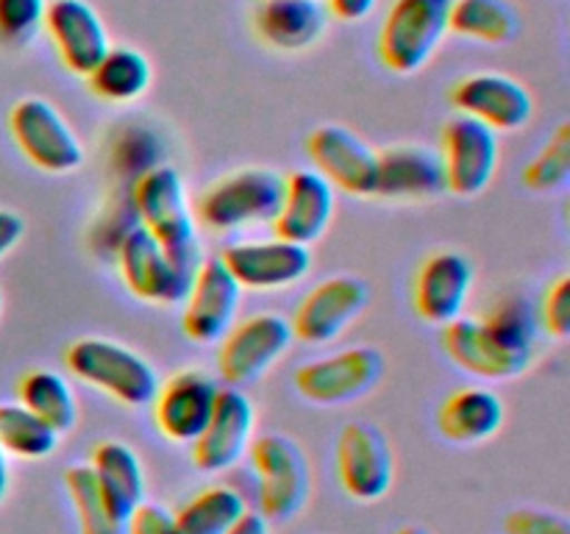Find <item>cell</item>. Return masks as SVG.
<instances>
[{
    "mask_svg": "<svg viewBox=\"0 0 570 534\" xmlns=\"http://www.w3.org/2000/svg\"><path fill=\"white\" fill-rule=\"evenodd\" d=\"M570 178V122H562L543 150L523 167V187L532 192H557Z\"/></svg>",
    "mask_w": 570,
    "mask_h": 534,
    "instance_id": "cell-33",
    "label": "cell"
},
{
    "mask_svg": "<svg viewBox=\"0 0 570 534\" xmlns=\"http://www.w3.org/2000/svg\"><path fill=\"white\" fill-rule=\"evenodd\" d=\"M395 534H426V532H423V528H417V526H404V528H399Z\"/></svg>",
    "mask_w": 570,
    "mask_h": 534,
    "instance_id": "cell-42",
    "label": "cell"
},
{
    "mask_svg": "<svg viewBox=\"0 0 570 534\" xmlns=\"http://www.w3.org/2000/svg\"><path fill=\"white\" fill-rule=\"evenodd\" d=\"M217 389L215 378L204 370H181L170 376V382L159 384L150 400L159 432L170 443L193 445L209 421Z\"/></svg>",
    "mask_w": 570,
    "mask_h": 534,
    "instance_id": "cell-19",
    "label": "cell"
},
{
    "mask_svg": "<svg viewBox=\"0 0 570 534\" xmlns=\"http://www.w3.org/2000/svg\"><path fill=\"white\" fill-rule=\"evenodd\" d=\"M254 22L271 48L304 50L326 31V9L321 0H262Z\"/></svg>",
    "mask_w": 570,
    "mask_h": 534,
    "instance_id": "cell-24",
    "label": "cell"
},
{
    "mask_svg": "<svg viewBox=\"0 0 570 534\" xmlns=\"http://www.w3.org/2000/svg\"><path fill=\"white\" fill-rule=\"evenodd\" d=\"M507 534H570V523L554 512L515 510L504 521Z\"/></svg>",
    "mask_w": 570,
    "mask_h": 534,
    "instance_id": "cell-36",
    "label": "cell"
},
{
    "mask_svg": "<svg viewBox=\"0 0 570 534\" xmlns=\"http://www.w3.org/2000/svg\"><path fill=\"white\" fill-rule=\"evenodd\" d=\"M65 487L70 493L81 534H128L126 521L117 517L109 501L104 498L89 465H72L65 473Z\"/></svg>",
    "mask_w": 570,
    "mask_h": 534,
    "instance_id": "cell-32",
    "label": "cell"
},
{
    "mask_svg": "<svg viewBox=\"0 0 570 534\" xmlns=\"http://www.w3.org/2000/svg\"><path fill=\"white\" fill-rule=\"evenodd\" d=\"M250 448V465L259 478V506L267 521H289L309 498V462L284 434H262Z\"/></svg>",
    "mask_w": 570,
    "mask_h": 534,
    "instance_id": "cell-6",
    "label": "cell"
},
{
    "mask_svg": "<svg viewBox=\"0 0 570 534\" xmlns=\"http://www.w3.org/2000/svg\"><path fill=\"white\" fill-rule=\"evenodd\" d=\"M126 532L128 534H181V528H178L176 515H170L165 506L142 501V504L134 506V512L128 515Z\"/></svg>",
    "mask_w": 570,
    "mask_h": 534,
    "instance_id": "cell-37",
    "label": "cell"
},
{
    "mask_svg": "<svg viewBox=\"0 0 570 534\" xmlns=\"http://www.w3.org/2000/svg\"><path fill=\"white\" fill-rule=\"evenodd\" d=\"M22 234H26V222H22V217L9 209H0V259H3L17 243H20Z\"/></svg>",
    "mask_w": 570,
    "mask_h": 534,
    "instance_id": "cell-38",
    "label": "cell"
},
{
    "mask_svg": "<svg viewBox=\"0 0 570 534\" xmlns=\"http://www.w3.org/2000/svg\"><path fill=\"white\" fill-rule=\"evenodd\" d=\"M67 367L76 378L109 393L126 406H145L159 389V376L148 359L120 343L100 337H83L67 348Z\"/></svg>",
    "mask_w": 570,
    "mask_h": 534,
    "instance_id": "cell-2",
    "label": "cell"
},
{
    "mask_svg": "<svg viewBox=\"0 0 570 534\" xmlns=\"http://www.w3.org/2000/svg\"><path fill=\"white\" fill-rule=\"evenodd\" d=\"M95 482H98L100 493L109 501L117 517L128 521L134 506L145 501V473L142 462L128 448L126 443L117 439H104L92 448V462H89Z\"/></svg>",
    "mask_w": 570,
    "mask_h": 534,
    "instance_id": "cell-26",
    "label": "cell"
},
{
    "mask_svg": "<svg viewBox=\"0 0 570 534\" xmlns=\"http://www.w3.org/2000/svg\"><path fill=\"white\" fill-rule=\"evenodd\" d=\"M337 476L356 501H379L393 484V454L387 437L373 423L356 421L340 432Z\"/></svg>",
    "mask_w": 570,
    "mask_h": 534,
    "instance_id": "cell-15",
    "label": "cell"
},
{
    "mask_svg": "<svg viewBox=\"0 0 570 534\" xmlns=\"http://www.w3.org/2000/svg\"><path fill=\"white\" fill-rule=\"evenodd\" d=\"M0 445L6 454L20 459H45L59 445V434L17 400V404H0Z\"/></svg>",
    "mask_w": 570,
    "mask_h": 534,
    "instance_id": "cell-30",
    "label": "cell"
},
{
    "mask_svg": "<svg viewBox=\"0 0 570 534\" xmlns=\"http://www.w3.org/2000/svg\"><path fill=\"white\" fill-rule=\"evenodd\" d=\"M315 172L356 198H376L379 150L345 126H321L306 139Z\"/></svg>",
    "mask_w": 570,
    "mask_h": 534,
    "instance_id": "cell-11",
    "label": "cell"
},
{
    "mask_svg": "<svg viewBox=\"0 0 570 534\" xmlns=\"http://www.w3.org/2000/svg\"><path fill=\"white\" fill-rule=\"evenodd\" d=\"M9 128L31 165L45 172H72L83 165V145L53 103L26 98L11 109Z\"/></svg>",
    "mask_w": 570,
    "mask_h": 534,
    "instance_id": "cell-8",
    "label": "cell"
},
{
    "mask_svg": "<svg viewBox=\"0 0 570 534\" xmlns=\"http://www.w3.org/2000/svg\"><path fill=\"white\" fill-rule=\"evenodd\" d=\"M284 195V176L267 167L228 172L204 189L195 215L212 231H237L245 226L273 222Z\"/></svg>",
    "mask_w": 570,
    "mask_h": 534,
    "instance_id": "cell-1",
    "label": "cell"
},
{
    "mask_svg": "<svg viewBox=\"0 0 570 534\" xmlns=\"http://www.w3.org/2000/svg\"><path fill=\"white\" fill-rule=\"evenodd\" d=\"M67 70L89 76L106 56L109 33L104 20L87 0H53L45 11V26Z\"/></svg>",
    "mask_w": 570,
    "mask_h": 534,
    "instance_id": "cell-21",
    "label": "cell"
},
{
    "mask_svg": "<svg viewBox=\"0 0 570 534\" xmlns=\"http://www.w3.org/2000/svg\"><path fill=\"white\" fill-rule=\"evenodd\" d=\"M371 304V287L360 276H332L298 304L289 328L293 339L326 345L337 339Z\"/></svg>",
    "mask_w": 570,
    "mask_h": 534,
    "instance_id": "cell-13",
    "label": "cell"
},
{
    "mask_svg": "<svg viewBox=\"0 0 570 534\" xmlns=\"http://www.w3.org/2000/svg\"><path fill=\"white\" fill-rule=\"evenodd\" d=\"M449 359L479 378H515L534 362V345L518 343L488 320L456 317L443 326Z\"/></svg>",
    "mask_w": 570,
    "mask_h": 534,
    "instance_id": "cell-7",
    "label": "cell"
},
{
    "mask_svg": "<svg viewBox=\"0 0 570 534\" xmlns=\"http://www.w3.org/2000/svg\"><path fill=\"white\" fill-rule=\"evenodd\" d=\"M254 434V404L239 387L217 389L204 432L193 443V462L206 473L228 471L243 459Z\"/></svg>",
    "mask_w": 570,
    "mask_h": 534,
    "instance_id": "cell-16",
    "label": "cell"
},
{
    "mask_svg": "<svg viewBox=\"0 0 570 534\" xmlns=\"http://www.w3.org/2000/svg\"><path fill=\"white\" fill-rule=\"evenodd\" d=\"M454 0H395L379 33V56L384 67L401 76L417 72L443 37Z\"/></svg>",
    "mask_w": 570,
    "mask_h": 534,
    "instance_id": "cell-5",
    "label": "cell"
},
{
    "mask_svg": "<svg viewBox=\"0 0 570 534\" xmlns=\"http://www.w3.org/2000/svg\"><path fill=\"white\" fill-rule=\"evenodd\" d=\"M384 373V359L371 345L337 350L332 356L301 365L295 370V389L312 404L337 406L362 398L379 384Z\"/></svg>",
    "mask_w": 570,
    "mask_h": 534,
    "instance_id": "cell-9",
    "label": "cell"
},
{
    "mask_svg": "<svg viewBox=\"0 0 570 534\" xmlns=\"http://www.w3.org/2000/svg\"><path fill=\"white\" fill-rule=\"evenodd\" d=\"M449 31L488 44H507L521 31V17L510 0H454Z\"/></svg>",
    "mask_w": 570,
    "mask_h": 534,
    "instance_id": "cell-27",
    "label": "cell"
},
{
    "mask_svg": "<svg viewBox=\"0 0 570 534\" xmlns=\"http://www.w3.org/2000/svg\"><path fill=\"white\" fill-rule=\"evenodd\" d=\"M48 0H0V44L22 48L45 26Z\"/></svg>",
    "mask_w": 570,
    "mask_h": 534,
    "instance_id": "cell-34",
    "label": "cell"
},
{
    "mask_svg": "<svg viewBox=\"0 0 570 534\" xmlns=\"http://www.w3.org/2000/svg\"><path fill=\"white\" fill-rule=\"evenodd\" d=\"M239 298H243V287L228 273L220 256L200 259L187 298L181 300V328L187 339L198 345H212L226 337L234 317H237Z\"/></svg>",
    "mask_w": 570,
    "mask_h": 534,
    "instance_id": "cell-12",
    "label": "cell"
},
{
    "mask_svg": "<svg viewBox=\"0 0 570 534\" xmlns=\"http://www.w3.org/2000/svg\"><path fill=\"white\" fill-rule=\"evenodd\" d=\"M131 200L139 226L148 228L170 254L200 259L193 206H189L187 187L176 167L161 165L139 172L134 178Z\"/></svg>",
    "mask_w": 570,
    "mask_h": 534,
    "instance_id": "cell-4",
    "label": "cell"
},
{
    "mask_svg": "<svg viewBox=\"0 0 570 534\" xmlns=\"http://www.w3.org/2000/svg\"><path fill=\"white\" fill-rule=\"evenodd\" d=\"M445 192L440 150L429 145H395L379 150L376 198L432 200Z\"/></svg>",
    "mask_w": 570,
    "mask_h": 534,
    "instance_id": "cell-23",
    "label": "cell"
},
{
    "mask_svg": "<svg viewBox=\"0 0 570 534\" xmlns=\"http://www.w3.org/2000/svg\"><path fill=\"white\" fill-rule=\"evenodd\" d=\"M87 78L98 98L111 100V103H128L150 87L154 70L139 50L109 48Z\"/></svg>",
    "mask_w": 570,
    "mask_h": 534,
    "instance_id": "cell-28",
    "label": "cell"
},
{
    "mask_svg": "<svg viewBox=\"0 0 570 534\" xmlns=\"http://www.w3.org/2000/svg\"><path fill=\"white\" fill-rule=\"evenodd\" d=\"M226 534H271V526H267V517L262 512L245 510L237 521L228 526Z\"/></svg>",
    "mask_w": 570,
    "mask_h": 534,
    "instance_id": "cell-40",
    "label": "cell"
},
{
    "mask_svg": "<svg viewBox=\"0 0 570 534\" xmlns=\"http://www.w3.org/2000/svg\"><path fill=\"white\" fill-rule=\"evenodd\" d=\"M373 6H376V0H328L332 14L348 22L365 20V17L373 11Z\"/></svg>",
    "mask_w": 570,
    "mask_h": 534,
    "instance_id": "cell-39",
    "label": "cell"
},
{
    "mask_svg": "<svg viewBox=\"0 0 570 534\" xmlns=\"http://www.w3.org/2000/svg\"><path fill=\"white\" fill-rule=\"evenodd\" d=\"M293 343L289 320L273 312L248 317L237 328H228L220 345V376L232 387L256 382L273 362L287 354Z\"/></svg>",
    "mask_w": 570,
    "mask_h": 534,
    "instance_id": "cell-14",
    "label": "cell"
},
{
    "mask_svg": "<svg viewBox=\"0 0 570 534\" xmlns=\"http://www.w3.org/2000/svg\"><path fill=\"white\" fill-rule=\"evenodd\" d=\"M0 312H3V295H0Z\"/></svg>",
    "mask_w": 570,
    "mask_h": 534,
    "instance_id": "cell-43",
    "label": "cell"
},
{
    "mask_svg": "<svg viewBox=\"0 0 570 534\" xmlns=\"http://www.w3.org/2000/svg\"><path fill=\"white\" fill-rule=\"evenodd\" d=\"M20 404L42 417L56 434H65L76 426L78 404L70 384L53 370H28L17 384Z\"/></svg>",
    "mask_w": 570,
    "mask_h": 534,
    "instance_id": "cell-29",
    "label": "cell"
},
{
    "mask_svg": "<svg viewBox=\"0 0 570 534\" xmlns=\"http://www.w3.org/2000/svg\"><path fill=\"white\" fill-rule=\"evenodd\" d=\"M473 287V265L456 250H440L421 265L415 278V312L426 323L445 326L462 317Z\"/></svg>",
    "mask_w": 570,
    "mask_h": 534,
    "instance_id": "cell-22",
    "label": "cell"
},
{
    "mask_svg": "<svg viewBox=\"0 0 570 534\" xmlns=\"http://www.w3.org/2000/svg\"><path fill=\"white\" fill-rule=\"evenodd\" d=\"M245 512V501L232 487H206L176 512L181 534H226L228 526Z\"/></svg>",
    "mask_w": 570,
    "mask_h": 534,
    "instance_id": "cell-31",
    "label": "cell"
},
{
    "mask_svg": "<svg viewBox=\"0 0 570 534\" xmlns=\"http://www.w3.org/2000/svg\"><path fill=\"white\" fill-rule=\"evenodd\" d=\"M6 490H9V462H6V451L0 445V501L6 498Z\"/></svg>",
    "mask_w": 570,
    "mask_h": 534,
    "instance_id": "cell-41",
    "label": "cell"
},
{
    "mask_svg": "<svg viewBox=\"0 0 570 534\" xmlns=\"http://www.w3.org/2000/svg\"><path fill=\"white\" fill-rule=\"evenodd\" d=\"M440 159L445 170V192L476 198L490 187L499 167V137L476 117L456 115L443 128Z\"/></svg>",
    "mask_w": 570,
    "mask_h": 534,
    "instance_id": "cell-10",
    "label": "cell"
},
{
    "mask_svg": "<svg viewBox=\"0 0 570 534\" xmlns=\"http://www.w3.org/2000/svg\"><path fill=\"white\" fill-rule=\"evenodd\" d=\"M504 423V404L488 387H462L443 400L438 428L445 439L460 445L484 443Z\"/></svg>",
    "mask_w": 570,
    "mask_h": 534,
    "instance_id": "cell-25",
    "label": "cell"
},
{
    "mask_svg": "<svg viewBox=\"0 0 570 534\" xmlns=\"http://www.w3.org/2000/svg\"><path fill=\"white\" fill-rule=\"evenodd\" d=\"M451 103L460 115L476 117L493 131H518L532 120V95L521 81L501 72L468 76L451 89Z\"/></svg>",
    "mask_w": 570,
    "mask_h": 534,
    "instance_id": "cell-18",
    "label": "cell"
},
{
    "mask_svg": "<svg viewBox=\"0 0 570 534\" xmlns=\"http://www.w3.org/2000/svg\"><path fill=\"white\" fill-rule=\"evenodd\" d=\"M540 326L557 339H566L570 334V276H560L546 293L543 306L538 315Z\"/></svg>",
    "mask_w": 570,
    "mask_h": 534,
    "instance_id": "cell-35",
    "label": "cell"
},
{
    "mask_svg": "<svg viewBox=\"0 0 570 534\" xmlns=\"http://www.w3.org/2000/svg\"><path fill=\"white\" fill-rule=\"evenodd\" d=\"M223 265L228 267L243 289H271L293 287L309 273L312 254L309 245L287 243V239H262V243H237L228 245L220 254Z\"/></svg>",
    "mask_w": 570,
    "mask_h": 534,
    "instance_id": "cell-17",
    "label": "cell"
},
{
    "mask_svg": "<svg viewBox=\"0 0 570 534\" xmlns=\"http://www.w3.org/2000/svg\"><path fill=\"white\" fill-rule=\"evenodd\" d=\"M334 217V187L315 170H295L284 178L282 206L273 217L278 239L312 245L326 234Z\"/></svg>",
    "mask_w": 570,
    "mask_h": 534,
    "instance_id": "cell-20",
    "label": "cell"
},
{
    "mask_svg": "<svg viewBox=\"0 0 570 534\" xmlns=\"http://www.w3.org/2000/svg\"><path fill=\"white\" fill-rule=\"evenodd\" d=\"M200 259L176 256L142 226L128 228L117 243V267L137 298L150 304H181L189 293Z\"/></svg>",
    "mask_w": 570,
    "mask_h": 534,
    "instance_id": "cell-3",
    "label": "cell"
}]
</instances>
